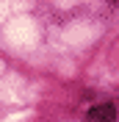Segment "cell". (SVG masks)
<instances>
[{
	"label": "cell",
	"mask_w": 119,
	"mask_h": 122,
	"mask_svg": "<svg viewBox=\"0 0 119 122\" xmlns=\"http://www.w3.org/2000/svg\"><path fill=\"white\" fill-rule=\"evenodd\" d=\"M111 3H116V6H119V0H111Z\"/></svg>",
	"instance_id": "2"
},
{
	"label": "cell",
	"mask_w": 119,
	"mask_h": 122,
	"mask_svg": "<svg viewBox=\"0 0 119 122\" xmlns=\"http://www.w3.org/2000/svg\"><path fill=\"white\" fill-rule=\"evenodd\" d=\"M89 122H116V108L111 103H100L89 111Z\"/></svg>",
	"instance_id": "1"
}]
</instances>
